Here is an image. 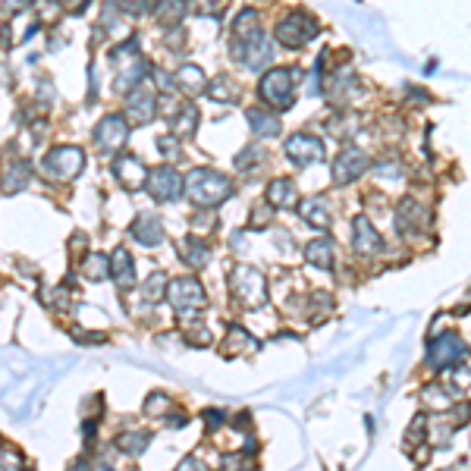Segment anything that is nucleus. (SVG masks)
Returning a JSON list of instances; mask_svg holds the SVG:
<instances>
[{
    "mask_svg": "<svg viewBox=\"0 0 471 471\" xmlns=\"http://www.w3.org/2000/svg\"><path fill=\"white\" fill-rule=\"evenodd\" d=\"M186 195H188V201L198 207H217L232 195V182L226 179L223 173H217V170L195 167L192 173L186 176Z\"/></svg>",
    "mask_w": 471,
    "mask_h": 471,
    "instance_id": "1",
    "label": "nucleus"
},
{
    "mask_svg": "<svg viewBox=\"0 0 471 471\" xmlns=\"http://www.w3.org/2000/svg\"><path fill=\"white\" fill-rule=\"evenodd\" d=\"M110 60L117 63V79H113V88H117V91H132L135 85H142L144 82V75L154 73V69L148 66V60L138 54L135 38L117 44V47L110 50Z\"/></svg>",
    "mask_w": 471,
    "mask_h": 471,
    "instance_id": "2",
    "label": "nucleus"
},
{
    "mask_svg": "<svg viewBox=\"0 0 471 471\" xmlns=\"http://www.w3.org/2000/svg\"><path fill=\"white\" fill-rule=\"evenodd\" d=\"M167 301L176 308V314H179L182 320H198V311L207 305V295L198 280L179 276V280H173L167 286Z\"/></svg>",
    "mask_w": 471,
    "mask_h": 471,
    "instance_id": "3",
    "label": "nucleus"
},
{
    "mask_svg": "<svg viewBox=\"0 0 471 471\" xmlns=\"http://www.w3.org/2000/svg\"><path fill=\"white\" fill-rule=\"evenodd\" d=\"M292 85H295V73L292 69H267L257 82V94H261L264 104L276 107V110H286V107L295 104V94H292Z\"/></svg>",
    "mask_w": 471,
    "mask_h": 471,
    "instance_id": "4",
    "label": "nucleus"
},
{
    "mask_svg": "<svg viewBox=\"0 0 471 471\" xmlns=\"http://www.w3.org/2000/svg\"><path fill=\"white\" fill-rule=\"evenodd\" d=\"M82 167H85V154H82V148H75V144H60V148H54L41 160L44 173H47L50 179H60V182L75 179V176L82 173Z\"/></svg>",
    "mask_w": 471,
    "mask_h": 471,
    "instance_id": "5",
    "label": "nucleus"
},
{
    "mask_svg": "<svg viewBox=\"0 0 471 471\" xmlns=\"http://www.w3.org/2000/svg\"><path fill=\"white\" fill-rule=\"evenodd\" d=\"M232 283V292H236V299L242 301L245 308H257L267 301V280H264V274L257 267H236L230 276Z\"/></svg>",
    "mask_w": 471,
    "mask_h": 471,
    "instance_id": "6",
    "label": "nucleus"
},
{
    "mask_svg": "<svg viewBox=\"0 0 471 471\" xmlns=\"http://www.w3.org/2000/svg\"><path fill=\"white\" fill-rule=\"evenodd\" d=\"M276 41L283 47H305L314 35H317V19L308 16V13H289L276 22Z\"/></svg>",
    "mask_w": 471,
    "mask_h": 471,
    "instance_id": "7",
    "label": "nucleus"
},
{
    "mask_svg": "<svg viewBox=\"0 0 471 471\" xmlns=\"http://www.w3.org/2000/svg\"><path fill=\"white\" fill-rule=\"evenodd\" d=\"M230 54H232V60H239L245 69L257 73V69H264L270 60H274V44H270V38L264 35V29H261L257 35L245 38V41L230 44Z\"/></svg>",
    "mask_w": 471,
    "mask_h": 471,
    "instance_id": "8",
    "label": "nucleus"
},
{
    "mask_svg": "<svg viewBox=\"0 0 471 471\" xmlns=\"http://www.w3.org/2000/svg\"><path fill=\"white\" fill-rule=\"evenodd\" d=\"M465 355H468V345H465V339L458 333H443V336L427 343V364L437 371H446L452 364L465 361Z\"/></svg>",
    "mask_w": 471,
    "mask_h": 471,
    "instance_id": "9",
    "label": "nucleus"
},
{
    "mask_svg": "<svg viewBox=\"0 0 471 471\" xmlns=\"http://www.w3.org/2000/svg\"><path fill=\"white\" fill-rule=\"evenodd\" d=\"M94 142H98V148L104 151V154L123 151L126 142H129V123H126L123 117H117V113H110V117H104L94 126Z\"/></svg>",
    "mask_w": 471,
    "mask_h": 471,
    "instance_id": "10",
    "label": "nucleus"
},
{
    "mask_svg": "<svg viewBox=\"0 0 471 471\" xmlns=\"http://www.w3.org/2000/svg\"><path fill=\"white\" fill-rule=\"evenodd\" d=\"M427 223H431V214L414 198H402L399 204H396V230H399V236L414 239L418 232L427 230Z\"/></svg>",
    "mask_w": 471,
    "mask_h": 471,
    "instance_id": "11",
    "label": "nucleus"
},
{
    "mask_svg": "<svg viewBox=\"0 0 471 471\" xmlns=\"http://www.w3.org/2000/svg\"><path fill=\"white\" fill-rule=\"evenodd\" d=\"M368 167H371L368 154H364L361 148H355V144H345V148L339 151L336 163H333V182H336V186H349V182H355Z\"/></svg>",
    "mask_w": 471,
    "mask_h": 471,
    "instance_id": "12",
    "label": "nucleus"
},
{
    "mask_svg": "<svg viewBox=\"0 0 471 471\" xmlns=\"http://www.w3.org/2000/svg\"><path fill=\"white\" fill-rule=\"evenodd\" d=\"M186 188V179L176 173L173 167H157L148 176V192L154 201H176Z\"/></svg>",
    "mask_w": 471,
    "mask_h": 471,
    "instance_id": "13",
    "label": "nucleus"
},
{
    "mask_svg": "<svg viewBox=\"0 0 471 471\" xmlns=\"http://www.w3.org/2000/svg\"><path fill=\"white\" fill-rule=\"evenodd\" d=\"M126 117H129L132 123H138V126L151 123V119L157 117V94L151 91L144 82L132 88L129 98H126Z\"/></svg>",
    "mask_w": 471,
    "mask_h": 471,
    "instance_id": "14",
    "label": "nucleus"
},
{
    "mask_svg": "<svg viewBox=\"0 0 471 471\" xmlns=\"http://www.w3.org/2000/svg\"><path fill=\"white\" fill-rule=\"evenodd\" d=\"M113 176L119 179V186L126 188V192H138V188H148V170H144V163L138 160L135 154H123L113 160Z\"/></svg>",
    "mask_w": 471,
    "mask_h": 471,
    "instance_id": "15",
    "label": "nucleus"
},
{
    "mask_svg": "<svg viewBox=\"0 0 471 471\" xmlns=\"http://www.w3.org/2000/svg\"><path fill=\"white\" fill-rule=\"evenodd\" d=\"M286 157L295 160L299 167L317 163V160H324V142L308 135V132H295V135H289V142H286Z\"/></svg>",
    "mask_w": 471,
    "mask_h": 471,
    "instance_id": "16",
    "label": "nucleus"
},
{
    "mask_svg": "<svg viewBox=\"0 0 471 471\" xmlns=\"http://www.w3.org/2000/svg\"><path fill=\"white\" fill-rule=\"evenodd\" d=\"M352 239H355V251L358 255H364V257L383 251L380 232L374 230V223H371L368 217H355V223H352Z\"/></svg>",
    "mask_w": 471,
    "mask_h": 471,
    "instance_id": "17",
    "label": "nucleus"
},
{
    "mask_svg": "<svg viewBox=\"0 0 471 471\" xmlns=\"http://www.w3.org/2000/svg\"><path fill=\"white\" fill-rule=\"evenodd\" d=\"M132 236H135L142 245L154 248V245H160V242H163V223L157 220V214L142 211V214L135 217V223H132Z\"/></svg>",
    "mask_w": 471,
    "mask_h": 471,
    "instance_id": "18",
    "label": "nucleus"
},
{
    "mask_svg": "<svg viewBox=\"0 0 471 471\" xmlns=\"http://www.w3.org/2000/svg\"><path fill=\"white\" fill-rule=\"evenodd\" d=\"M176 91L188 94V98H195V94L207 91V75L201 73V66H195V63H186V66L176 69Z\"/></svg>",
    "mask_w": 471,
    "mask_h": 471,
    "instance_id": "19",
    "label": "nucleus"
},
{
    "mask_svg": "<svg viewBox=\"0 0 471 471\" xmlns=\"http://www.w3.org/2000/svg\"><path fill=\"white\" fill-rule=\"evenodd\" d=\"M110 274H113V283L119 289H129L135 283V264H132V255L129 248H113V257H110Z\"/></svg>",
    "mask_w": 471,
    "mask_h": 471,
    "instance_id": "20",
    "label": "nucleus"
},
{
    "mask_svg": "<svg viewBox=\"0 0 471 471\" xmlns=\"http://www.w3.org/2000/svg\"><path fill=\"white\" fill-rule=\"evenodd\" d=\"M267 204L270 207H299V192H295V182L286 179V176H280V179H274L267 186Z\"/></svg>",
    "mask_w": 471,
    "mask_h": 471,
    "instance_id": "21",
    "label": "nucleus"
},
{
    "mask_svg": "<svg viewBox=\"0 0 471 471\" xmlns=\"http://www.w3.org/2000/svg\"><path fill=\"white\" fill-rule=\"evenodd\" d=\"M195 129H198V107L195 104L179 107L176 117L170 119V132H173L176 138H182V142H188V138L195 135Z\"/></svg>",
    "mask_w": 471,
    "mask_h": 471,
    "instance_id": "22",
    "label": "nucleus"
},
{
    "mask_svg": "<svg viewBox=\"0 0 471 471\" xmlns=\"http://www.w3.org/2000/svg\"><path fill=\"white\" fill-rule=\"evenodd\" d=\"M248 126H251V132H255L257 138H274V135H280V129H283L280 117L261 110V107H251L248 110Z\"/></svg>",
    "mask_w": 471,
    "mask_h": 471,
    "instance_id": "23",
    "label": "nucleus"
},
{
    "mask_svg": "<svg viewBox=\"0 0 471 471\" xmlns=\"http://www.w3.org/2000/svg\"><path fill=\"white\" fill-rule=\"evenodd\" d=\"M257 31H261V16H257L255 10H242L236 19H232V25H230V38H232L230 44L245 41V38L257 35Z\"/></svg>",
    "mask_w": 471,
    "mask_h": 471,
    "instance_id": "24",
    "label": "nucleus"
},
{
    "mask_svg": "<svg viewBox=\"0 0 471 471\" xmlns=\"http://www.w3.org/2000/svg\"><path fill=\"white\" fill-rule=\"evenodd\" d=\"M257 352V339H251L242 327H230L223 339V355H251Z\"/></svg>",
    "mask_w": 471,
    "mask_h": 471,
    "instance_id": "25",
    "label": "nucleus"
},
{
    "mask_svg": "<svg viewBox=\"0 0 471 471\" xmlns=\"http://www.w3.org/2000/svg\"><path fill=\"white\" fill-rule=\"evenodd\" d=\"M31 179V163L16 160L3 170V195H19Z\"/></svg>",
    "mask_w": 471,
    "mask_h": 471,
    "instance_id": "26",
    "label": "nucleus"
},
{
    "mask_svg": "<svg viewBox=\"0 0 471 471\" xmlns=\"http://www.w3.org/2000/svg\"><path fill=\"white\" fill-rule=\"evenodd\" d=\"M182 261L188 264V267H195V270H201L207 264V257H211V245L204 242V239H198V236H188V239H182Z\"/></svg>",
    "mask_w": 471,
    "mask_h": 471,
    "instance_id": "27",
    "label": "nucleus"
},
{
    "mask_svg": "<svg viewBox=\"0 0 471 471\" xmlns=\"http://www.w3.org/2000/svg\"><path fill=\"white\" fill-rule=\"evenodd\" d=\"M305 257H308V264H314V267L330 270L333 267V239H327V236L311 239L308 248H305Z\"/></svg>",
    "mask_w": 471,
    "mask_h": 471,
    "instance_id": "28",
    "label": "nucleus"
},
{
    "mask_svg": "<svg viewBox=\"0 0 471 471\" xmlns=\"http://www.w3.org/2000/svg\"><path fill=\"white\" fill-rule=\"evenodd\" d=\"M207 98L217 100V104H232V100H239V85L230 79V75H217V79L207 82Z\"/></svg>",
    "mask_w": 471,
    "mask_h": 471,
    "instance_id": "29",
    "label": "nucleus"
},
{
    "mask_svg": "<svg viewBox=\"0 0 471 471\" xmlns=\"http://www.w3.org/2000/svg\"><path fill=\"white\" fill-rule=\"evenodd\" d=\"M299 211H301V217H305L311 226H317V230H330V211H327V201L324 198L301 201Z\"/></svg>",
    "mask_w": 471,
    "mask_h": 471,
    "instance_id": "30",
    "label": "nucleus"
},
{
    "mask_svg": "<svg viewBox=\"0 0 471 471\" xmlns=\"http://www.w3.org/2000/svg\"><path fill=\"white\" fill-rule=\"evenodd\" d=\"M186 13H188V0H160L157 3V19H160L163 29H176Z\"/></svg>",
    "mask_w": 471,
    "mask_h": 471,
    "instance_id": "31",
    "label": "nucleus"
},
{
    "mask_svg": "<svg viewBox=\"0 0 471 471\" xmlns=\"http://www.w3.org/2000/svg\"><path fill=\"white\" fill-rule=\"evenodd\" d=\"M148 440H151L148 431H123L117 437V449L123 452V456H142V452L148 449Z\"/></svg>",
    "mask_w": 471,
    "mask_h": 471,
    "instance_id": "32",
    "label": "nucleus"
},
{
    "mask_svg": "<svg viewBox=\"0 0 471 471\" xmlns=\"http://www.w3.org/2000/svg\"><path fill=\"white\" fill-rule=\"evenodd\" d=\"M82 274L88 276L91 283H100V280H107L110 276V257L107 255H85V261H82Z\"/></svg>",
    "mask_w": 471,
    "mask_h": 471,
    "instance_id": "33",
    "label": "nucleus"
},
{
    "mask_svg": "<svg viewBox=\"0 0 471 471\" xmlns=\"http://www.w3.org/2000/svg\"><path fill=\"white\" fill-rule=\"evenodd\" d=\"M167 286H170V283H167V276H163V270H154V274L142 283V295L148 301H157V299H163V289H167Z\"/></svg>",
    "mask_w": 471,
    "mask_h": 471,
    "instance_id": "34",
    "label": "nucleus"
},
{
    "mask_svg": "<svg viewBox=\"0 0 471 471\" xmlns=\"http://www.w3.org/2000/svg\"><path fill=\"white\" fill-rule=\"evenodd\" d=\"M113 3H117L119 13H126V16H144V13L157 10L154 0H113Z\"/></svg>",
    "mask_w": 471,
    "mask_h": 471,
    "instance_id": "35",
    "label": "nucleus"
},
{
    "mask_svg": "<svg viewBox=\"0 0 471 471\" xmlns=\"http://www.w3.org/2000/svg\"><path fill=\"white\" fill-rule=\"evenodd\" d=\"M264 157V151H261V144H248L245 151H239V157H236V167L239 170H255L251 163L255 160H261Z\"/></svg>",
    "mask_w": 471,
    "mask_h": 471,
    "instance_id": "36",
    "label": "nucleus"
},
{
    "mask_svg": "<svg viewBox=\"0 0 471 471\" xmlns=\"http://www.w3.org/2000/svg\"><path fill=\"white\" fill-rule=\"evenodd\" d=\"M421 402L431 405V408H449L452 405L449 396H443V389H437V387H427L424 393H421Z\"/></svg>",
    "mask_w": 471,
    "mask_h": 471,
    "instance_id": "37",
    "label": "nucleus"
},
{
    "mask_svg": "<svg viewBox=\"0 0 471 471\" xmlns=\"http://www.w3.org/2000/svg\"><path fill=\"white\" fill-rule=\"evenodd\" d=\"M157 148H160V154L167 157V160H173V157L182 154V144H179V138H176L173 132H170L167 138H160V142H157Z\"/></svg>",
    "mask_w": 471,
    "mask_h": 471,
    "instance_id": "38",
    "label": "nucleus"
},
{
    "mask_svg": "<svg viewBox=\"0 0 471 471\" xmlns=\"http://www.w3.org/2000/svg\"><path fill=\"white\" fill-rule=\"evenodd\" d=\"M214 10H217V0H188V13L195 16H214Z\"/></svg>",
    "mask_w": 471,
    "mask_h": 471,
    "instance_id": "39",
    "label": "nucleus"
},
{
    "mask_svg": "<svg viewBox=\"0 0 471 471\" xmlns=\"http://www.w3.org/2000/svg\"><path fill=\"white\" fill-rule=\"evenodd\" d=\"M167 405H170V399L163 393H151L148 402H144V414H157V412H163Z\"/></svg>",
    "mask_w": 471,
    "mask_h": 471,
    "instance_id": "40",
    "label": "nucleus"
},
{
    "mask_svg": "<svg viewBox=\"0 0 471 471\" xmlns=\"http://www.w3.org/2000/svg\"><path fill=\"white\" fill-rule=\"evenodd\" d=\"M73 336L79 339L82 345H100V343H107V333H79V330H75Z\"/></svg>",
    "mask_w": 471,
    "mask_h": 471,
    "instance_id": "41",
    "label": "nucleus"
},
{
    "mask_svg": "<svg viewBox=\"0 0 471 471\" xmlns=\"http://www.w3.org/2000/svg\"><path fill=\"white\" fill-rule=\"evenodd\" d=\"M270 223V211H264V207H255L251 211V230H261V226H267Z\"/></svg>",
    "mask_w": 471,
    "mask_h": 471,
    "instance_id": "42",
    "label": "nucleus"
},
{
    "mask_svg": "<svg viewBox=\"0 0 471 471\" xmlns=\"http://www.w3.org/2000/svg\"><path fill=\"white\" fill-rule=\"evenodd\" d=\"M374 173H377V176H389V179H399L402 170H399V163H387V160H383V163H377Z\"/></svg>",
    "mask_w": 471,
    "mask_h": 471,
    "instance_id": "43",
    "label": "nucleus"
},
{
    "mask_svg": "<svg viewBox=\"0 0 471 471\" xmlns=\"http://www.w3.org/2000/svg\"><path fill=\"white\" fill-rule=\"evenodd\" d=\"M31 3H35V0H3V16H10V13H22V10H29Z\"/></svg>",
    "mask_w": 471,
    "mask_h": 471,
    "instance_id": "44",
    "label": "nucleus"
},
{
    "mask_svg": "<svg viewBox=\"0 0 471 471\" xmlns=\"http://www.w3.org/2000/svg\"><path fill=\"white\" fill-rule=\"evenodd\" d=\"M91 3V0H60V6L66 13H73V16H79V13H85V6Z\"/></svg>",
    "mask_w": 471,
    "mask_h": 471,
    "instance_id": "45",
    "label": "nucleus"
},
{
    "mask_svg": "<svg viewBox=\"0 0 471 471\" xmlns=\"http://www.w3.org/2000/svg\"><path fill=\"white\" fill-rule=\"evenodd\" d=\"M204 424L207 427H220V424H223V412H220V408H207V412H204Z\"/></svg>",
    "mask_w": 471,
    "mask_h": 471,
    "instance_id": "46",
    "label": "nucleus"
},
{
    "mask_svg": "<svg viewBox=\"0 0 471 471\" xmlns=\"http://www.w3.org/2000/svg\"><path fill=\"white\" fill-rule=\"evenodd\" d=\"M452 383H456L458 389H468L471 387V368L468 371H456V374H452Z\"/></svg>",
    "mask_w": 471,
    "mask_h": 471,
    "instance_id": "47",
    "label": "nucleus"
},
{
    "mask_svg": "<svg viewBox=\"0 0 471 471\" xmlns=\"http://www.w3.org/2000/svg\"><path fill=\"white\" fill-rule=\"evenodd\" d=\"M10 465H22V458H19L16 452H13V456H10V446H3V468H6V471H13Z\"/></svg>",
    "mask_w": 471,
    "mask_h": 471,
    "instance_id": "48",
    "label": "nucleus"
},
{
    "mask_svg": "<svg viewBox=\"0 0 471 471\" xmlns=\"http://www.w3.org/2000/svg\"><path fill=\"white\" fill-rule=\"evenodd\" d=\"M179 468H201V462H198V458H195V456H188V458H182V465H179Z\"/></svg>",
    "mask_w": 471,
    "mask_h": 471,
    "instance_id": "49",
    "label": "nucleus"
}]
</instances>
